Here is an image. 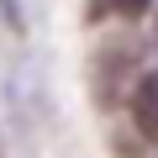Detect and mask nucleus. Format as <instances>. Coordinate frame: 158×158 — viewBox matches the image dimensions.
I'll return each instance as SVG.
<instances>
[{
  "mask_svg": "<svg viewBox=\"0 0 158 158\" xmlns=\"http://www.w3.org/2000/svg\"><path fill=\"white\" fill-rule=\"evenodd\" d=\"M148 0H95V11H116V16H137Z\"/></svg>",
  "mask_w": 158,
  "mask_h": 158,
  "instance_id": "obj_2",
  "label": "nucleus"
},
{
  "mask_svg": "<svg viewBox=\"0 0 158 158\" xmlns=\"http://www.w3.org/2000/svg\"><path fill=\"white\" fill-rule=\"evenodd\" d=\"M132 116H137V127L158 142V69L142 74V85H137V95H132Z\"/></svg>",
  "mask_w": 158,
  "mask_h": 158,
  "instance_id": "obj_1",
  "label": "nucleus"
}]
</instances>
